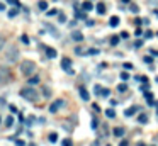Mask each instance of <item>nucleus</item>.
Masks as SVG:
<instances>
[{"label":"nucleus","mask_w":158,"mask_h":146,"mask_svg":"<svg viewBox=\"0 0 158 146\" xmlns=\"http://www.w3.org/2000/svg\"><path fill=\"white\" fill-rule=\"evenodd\" d=\"M21 97L22 98H26V100H29V102H36L39 98V94H38V90H36L32 85H29V87H24V88H21Z\"/></svg>","instance_id":"nucleus-1"},{"label":"nucleus","mask_w":158,"mask_h":146,"mask_svg":"<svg viewBox=\"0 0 158 146\" xmlns=\"http://www.w3.org/2000/svg\"><path fill=\"white\" fill-rule=\"evenodd\" d=\"M36 63L32 60H24V61H21V68H19V70H21V73L24 75V77H31V75H34L36 73Z\"/></svg>","instance_id":"nucleus-2"},{"label":"nucleus","mask_w":158,"mask_h":146,"mask_svg":"<svg viewBox=\"0 0 158 146\" xmlns=\"http://www.w3.org/2000/svg\"><path fill=\"white\" fill-rule=\"evenodd\" d=\"M19 56H21V53H19L17 46H9L7 48V51H5V58H7L9 63H15V61L19 60Z\"/></svg>","instance_id":"nucleus-3"},{"label":"nucleus","mask_w":158,"mask_h":146,"mask_svg":"<svg viewBox=\"0 0 158 146\" xmlns=\"http://www.w3.org/2000/svg\"><path fill=\"white\" fill-rule=\"evenodd\" d=\"M61 68L66 71V73L73 75V70H72V60H70V58H63V60H61Z\"/></svg>","instance_id":"nucleus-4"},{"label":"nucleus","mask_w":158,"mask_h":146,"mask_svg":"<svg viewBox=\"0 0 158 146\" xmlns=\"http://www.w3.org/2000/svg\"><path fill=\"white\" fill-rule=\"evenodd\" d=\"M9 78H10V71L5 66H0V83H5Z\"/></svg>","instance_id":"nucleus-5"},{"label":"nucleus","mask_w":158,"mask_h":146,"mask_svg":"<svg viewBox=\"0 0 158 146\" xmlns=\"http://www.w3.org/2000/svg\"><path fill=\"white\" fill-rule=\"evenodd\" d=\"M63 105H65V102H63V100H56V102H53V104L49 105V112H51V114H55V112H58V109H60V107H63Z\"/></svg>","instance_id":"nucleus-6"},{"label":"nucleus","mask_w":158,"mask_h":146,"mask_svg":"<svg viewBox=\"0 0 158 146\" xmlns=\"http://www.w3.org/2000/svg\"><path fill=\"white\" fill-rule=\"evenodd\" d=\"M72 37H73V41H77V43H82V41H83V34L80 32V31H73Z\"/></svg>","instance_id":"nucleus-7"},{"label":"nucleus","mask_w":158,"mask_h":146,"mask_svg":"<svg viewBox=\"0 0 158 146\" xmlns=\"http://www.w3.org/2000/svg\"><path fill=\"white\" fill-rule=\"evenodd\" d=\"M78 92H80V97H82V100H89V98H90V94L87 92L85 87H80Z\"/></svg>","instance_id":"nucleus-8"},{"label":"nucleus","mask_w":158,"mask_h":146,"mask_svg":"<svg viewBox=\"0 0 158 146\" xmlns=\"http://www.w3.org/2000/svg\"><path fill=\"white\" fill-rule=\"evenodd\" d=\"M136 112H138V107H129V109H126V111H124V115H126V117H133Z\"/></svg>","instance_id":"nucleus-9"},{"label":"nucleus","mask_w":158,"mask_h":146,"mask_svg":"<svg viewBox=\"0 0 158 146\" xmlns=\"http://www.w3.org/2000/svg\"><path fill=\"white\" fill-rule=\"evenodd\" d=\"M27 83L32 85V87H34V85H38L39 83V77H38V75H31V77H29V80H27Z\"/></svg>","instance_id":"nucleus-10"},{"label":"nucleus","mask_w":158,"mask_h":146,"mask_svg":"<svg viewBox=\"0 0 158 146\" xmlns=\"http://www.w3.org/2000/svg\"><path fill=\"white\" fill-rule=\"evenodd\" d=\"M82 9L85 10V12H90V10L94 9V3H92V2H89V0H87V2H83V3H82Z\"/></svg>","instance_id":"nucleus-11"},{"label":"nucleus","mask_w":158,"mask_h":146,"mask_svg":"<svg viewBox=\"0 0 158 146\" xmlns=\"http://www.w3.org/2000/svg\"><path fill=\"white\" fill-rule=\"evenodd\" d=\"M119 22H121V19L117 15H114V17H110V19H109V24L112 27H117V26H119Z\"/></svg>","instance_id":"nucleus-12"},{"label":"nucleus","mask_w":158,"mask_h":146,"mask_svg":"<svg viewBox=\"0 0 158 146\" xmlns=\"http://www.w3.org/2000/svg\"><path fill=\"white\" fill-rule=\"evenodd\" d=\"M124 132H126V129H124V127H116V129H114V136H116V138L124 136Z\"/></svg>","instance_id":"nucleus-13"},{"label":"nucleus","mask_w":158,"mask_h":146,"mask_svg":"<svg viewBox=\"0 0 158 146\" xmlns=\"http://www.w3.org/2000/svg\"><path fill=\"white\" fill-rule=\"evenodd\" d=\"M144 98H146V102H148V104H155V102H153V94H151V92H144Z\"/></svg>","instance_id":"nucleus-14"},{"label":"nucleus","mask_w":158,"mask_h":146,"mask_svg":"<svg viewBox=\"0 0 158 146\" xmlns=\"http://www.w3.org/2000/svg\"><path fill=\"white\" fill-rule=\"evenodd\" d=\"M46 56H48V58H55L56 56V49H53V48H46Z\"/></svg>","instance_id":"nucleus-15"},{"label":"nucleus","mask_w":158,"mask_h":146,"mask_svg":"<svg viewBox=\"0 0 158 146\" xmlns=\"http://www.w3.org/2000/svg\"><path fill=\"white\" fill-rule=\"evenodd\" d=\"M99 95H100V97H109V95H110V90H109V88H100Z\"/></svg>","instance_id":"nucleus-16"},{"label":"nucleus","mask_w":158,"mask_h":146,"mask_svg":"<svg viewBox=\"0 0 158 146\" xmlns=\"http://www.w3.org/2000/svg\"><path fill=\"white\" fill-rule=\"evenodd\" d=\"M38 7H39V10H48V2H46V0H41V2L38 3Z\"/></svg>","instance_id":"nucleus-17"},{"label":"nucleus","mask_w":158,"mask_h":146,"mask_svg":"<svg viewBox=\"0 0 158 146\" xmlns=\"http://www.w3.org/2000/svg\"><path fill=\"white\" fill-rule=\"evenodd\" d=\"M95 9H97V12H99V14H104V12H106V5H104L102 2H100V3H97V7H95Z\"/></svg>","instance_id":"nucleus-18"},{"label":"nucleus","mask_w":158,"mask_h":146,"mask_svg":"<svg viewBox=\"0 0 158 146\" xmlns=\"http://www.w3.org/2000/svg\"><path fill=\"white\" fill-rule=\"evenodd\" d=\"M9 139H10V141H14L15 144H19V146H24V144H26V141H24V139H14V136H10Z\"/></svg>","instance_id":"nucleus-19"},{"label":"nucleus","mask_w":158,"mask_h":146,"mask_svg":"<svg viewBox=\"0 0 158 146\" xmlns=\"http://www.w3.org/2000/svg\"><path fill=\"white\" fill-rule=\"evenodd\" d=\"M106 115H107L109 119H114V117H116V112H114V109H107V111H106Z\"/></svg>","instance_id":"nucleus-20"},{"label":"nucleus","mask_w":158,"mask_h":146,"mask_svg":"<svg viewBox=\"0 0 158 146\" xmlns=\"http://www.w3.org/2000/svg\"><path fill=\"white\" fill-rule=\"evenodd\" d=\"M48 139H49V143H56L58 141V134H56V132H51V134L48 136Z\"/></svg>","instance_id":"nucleus-21"},{"label":"nucleus","mask_w":158,"mask_h":146,"mask_svg":"<svg viewBox=\"0 0 158 146\" xmlns=\"http://www.w3.org/2000/svg\"><path fill=\"white\" fill-rule=\"evenodd\" d=\"M17 14H19V7H17V9H12V10H9V17H10V19H14V17L17 15Z\"/></svg>","instance_id":"nucleus-22"},{"label":"nucleus","mask_w":158,"mask_h":146,"mask_svg":"<svg viewBox=\"0 0 158 146\" xmlns=\"http://www.w3.org/2000/svg\"><path fill=\"white\" fill-rule=\"evenodd\" d=\"M12 124H14V117L10 115V117L5 119V126H7V127H12Z\"/></svg>","instance_id":"nucleus-23"},{"label":"nucleus","mask_w":158,"mask_h":146,"mask_svg":"<svg viewBox=\"0 0 158 146\" xmlns=\"http://www.w3.org/2000/svg\"><path fill=\"white\" fill-rule=\"evenodd\" d=\"M4 48H5V37L2 36V34H0V51L4 49Z\"/></svg>","instance_id":"nucleus-24"},{"label":"nucleus","mask_w":158,"mask_h":146,"mask_svg":"<svg viewBox=\"0 0 158 146\" xmlns=\"http://www.w3.org/2000/svg\"><path fill=\"white\" fill-rule=\"evenodd\" d=\"M55 15H58V10H56V9L48 10V17H55Z\"/></svg>","instance_id":"nucleus-25"},{"label":"nucleus","mask_w":158,"mask_h":146,"mask_svg":"<svg viewBox=\"0 0 158 146\" xmlns=\"http://www.w3.org/2000/svg\"><path fill=\"white\" fill-rule=\"evenodd\" d=\"M138 121H139L141 122V124H144V122H148V115H139V117H138Z\"/></svg>","instance_id":"nucleus-26"},{"label":"nucleus","mask_w":158,"mask_h":146,"mask_svg":"<svg viewBox=\"0 0 158 146\" xmlns=\"http://www.w3.org/2000/svg\"><path fill=\"white\" fill-rule=\"evenodd\" d=\"M21 41H22L24 44H29V36H27V34H22V36H21Z\"/></svg>","instance_id":"nucleus-27"},{"label":"nucleus","mask_w":158,"mask_h":146,"mask_svg":"<svg viewBox=\"0 0 158 146\" xmlns=\"http://www.w3.org/2000/svg\"><path fill=\"white\" fill-rule=\"evenodd\" d=\"M110 44H112V46H116V44H119V36H114L112 39H110Z\"/></svg>","instance_id":"nucleus-28"},{"label":"nucleus","mask_w":158,"mask_h":146,"mask_svg":"<svg viewBox=\"0 0 158 146\" xmlns=\"http://www.w3.org/2000/svg\"><path fill=\"white\" fill-rule=\"evenodd\" d=\"M7 3H10V5H15V7H21V2H19V0H7Z\"/></svg>","instance_id":"nucleus-29"},{"label":"nucleus","mask_w":158,"mask_h":146,"mask_svg":"<svg viewBox=\"0 0 158 146\" xmlns=\"http://www.w3.org/2000/svg\"><path fill=\"white\" fill-rule=\"evenodd\" d=\"M85 54H99V49H87Z\"/></svg>","instance_id":"nucleus-30"},{"label":"nucleus","mask_w":158,"mask_h":146,"mask_svg":"<svg viewBox=\"0 0 158 146\" xmlns=\"http://www.w3.org/2000/svg\"><path fill=\"white\" fill-rule=\"evenodd\" d=\"M126 88H127V85H126V83H121L119 87H117V90H119V92H124Z\"/></svg>","instance_id":"nucleus-31"},{"label":"nucleus","mask_w":158,"mask_h":146,"mask_svg":"<svg viewBox=\"0 0 158 146\" xmlns=\"http://www.w3.org/2000/svg\"><path fill=\"white\" fill-rule=\"evenodd\" d=\"M75 15H77V19H85V17H87V15H85V14H83V12H77Z\"/></svg>","instance_id":"nucleus-32"},{"label":"nucleus","mask_w":158,"mask_h":146,"mask_svg":"<svg viewBox=\"0 0 158 146\" xmlns=\"http://www.w3.org/2000/svg\"><path fill=\"white\" fill-rule=\"evenodd\" d=\"M121 78H123V80H127V78H129V73H126V71H123V73H121Z\"/></svg>","instance_id":"nucleus-33"},{"label":"nucleus","mask_w":158,"mask_h":146,"mask_svg":"<svg viewBox=\"0 0 158 146\" xmlns=\"http://www.w3.org/2000/svg\"><path fill=\"white\" fill-rule=\"evenodd\" d=\"M148 88H150V85L148 83H144V85H141V92H146Z\"/></svg>","instance_id":"nucleus-34"},{"label":"nucleus","mask_w":158,"mask_h":146,"mask_svg":"<svg viewBox=\"0 0 158 146\" xmlns=\"http://www.w3.org/2000/svg\"><path fill=\"white\" fill-rule=\"evenodd\" d=\"M58 20H60V22L63 24V22H66V17H65V15H63V14H61V15L58 17Z\"/></svg>","instance_id":"nucleus-35"},{"label":"nucleus","mask_w":158,"mask_h":146,"mask_svg":"<svg viewBox=\"0 0 158 146\" xmlns=\"http://www.w3.org/2000/svg\"><path fill=\"white\" fill-rule=\"evenodd\" d=\"M97 124H99L97 119H92V129H97Z\"/></svg>","instance_id":"nucleus-36"},{"label":"nucleus","mask_w":158,"mask_h":146,"mask_svg":"<svg viewBox=\"0 0 158 146\" xmlns=\"http://www.w3.org/2000/svg\"><path fill=\"white\" fill-rule=\"evenodd\" d=\"M131 12L136 14V12H138V7H136V5H131Z\"/></svg>","instance_id":"nucleus-37"},{"label":"nucleus","mask_w":158,"mask_h":146,"mask_svg":"<svg viewBox=\"0 0 158 146\" xmlns=\"http://www.w3.org/2000/svg\"><path fill=\"white\" fill-rule=\"evenodd\" d=\"M44 94H46V97H49V95H51V92H49V88H44Z\"/></svg>","instance_id":"nucleus-38"},{"label":"nucleus","mask_w":158,"mask_h":146,"mask_svg":"<svg viewBox=\"0 0 158 146\" xmlns=\"http://www.w3.org/2000/svg\"><path fill=\"white\" fill-rule=\"evenodd\" d=\"M10 111L15 114V112H17V107H15V105H10Z\"/></svg>","instance_id":"nucleus-39"},{"label":"nucleus","mask_w":158,"mask_h":146,"mask_svg":"<svg viewBox=\"0 0 158 146\" xmlns=\"http://www.w3.org/2000/svg\"><path fill=\"white\" fill-rule=\"evenodd\" d=\"M124 68H129V70H131V68H133V65H131V63H124Z\"/></svg>","instance_id":"nucleus-40"},{"label":"nucleus","mask_w":158,"mask_h":146,"mask_svg":"<svg viewBox=\"0 0 158 146\" xmlns=\"http://www.w3.org/2000/svg\"><path fill=\"white\" fill-rule=\"evenodd\" d=\"M0 10H5V3H0Z\"/></svg>","instance_id":"nucleus-41"},{"label":"nucleus","mask_w":158,"mask_h":146,"mask_svg":"<svg viewBox=\"0 0 158 146\" xmlns=\"http://www.w3.org/2000/svg\"><path fill=\"white\" fill-rule=\"evenodd\" d=\"M151 53H153V54H156V56H158V51H155V49H151Z\"/></svg>","instance_id":"nucleus-42"},{"label":"nucleus","mask_w":158,"mask_h":146,"mask_svg":"<svg viewBox=\"0 0 158 146\" xmlns=\"http://www.w3.org/2000/svg\"><path fill=\"white\" fill-rule=\"evenodd\" d=\"M155 15H156V17H158V10H155Z\"/></svg>","instance_id":"nucleus-43"},{"label":"nucleus","mask_w":158,"mask_h":146,"mask_svg":"<svg viewBox=\"0 0 158 146\" xmlns=\"http://www.w3.org/2000/svg\"><path fill=\"white\" fill-rule=\"evenodd\" d=\"M156 109H158V102H156Z\"/></svg>","instance_id":"nucleus-44"}]
</instances>
